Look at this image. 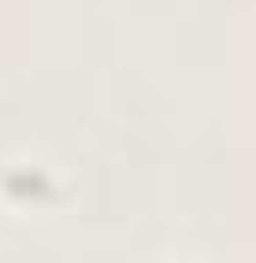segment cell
<instances>
[{
  "instance_id": "6da1fadb",
  "label": "cell",
  "mask_w": 256,
  "mask_h": 263,
  "mask_svg": "<svg viewBox=\"0 0 256 263\" xmlns=\"http://www.w3.org/2000/svg\"><path fill=\"white\" fill-rule=\"evenodd\" d=\"M0 208L31 220V214H55L67 208V178L49 159H6L0 165Z\"/></svg>"
}]
</instances>
